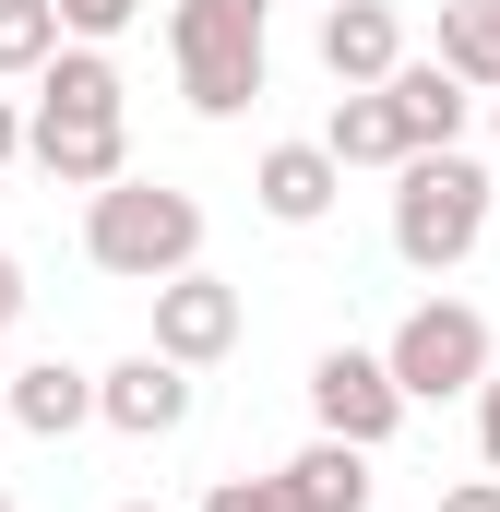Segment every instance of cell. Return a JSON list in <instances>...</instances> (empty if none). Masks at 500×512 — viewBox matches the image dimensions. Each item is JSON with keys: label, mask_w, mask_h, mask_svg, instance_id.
<instances>
[{"label": "cell", "mask_w": 500, "mask_h": 512, "mask_svg": "<svg viewBox=\"0 0 500 512\" xmlns=\"http://www.w3.org/2000/svg\"><path fill=\"white\" fill-rule=\"evenodd\" d=\"M24 167L36 179H60V191H108L131 179V84L108 48H60L48 72H36V96H24Z\"/></svg>", "instance_id": "obj_1"}, {"label": "cell", "mask_w": 500, "mask_h": 512, "mask_svg": "<svg viewBox=\"0 0 500 512\" xmlns=\"http://www.w3.org/2000/svg\"><path fill=\"white\" fill-rule=\"evenodd\" d=\"M84 262L108 286H143L155 298L167 274L203 262V203L179 179H108V191H84Z\"/></svg>", "instance_id": "obj_2"}, {"label": "cell", "mask_w": 500, "mask_h": 512, "mask_svg": "<svg viewBox=\"0 0 500 512\" xmlns=\"http://www.w3.org/2000/svg\"><path fill=\"white\" fill-rule=\"evenodd\" d=\"M274 0H179L167 12V60H179V108L191 120H239L274 84Z\"/></svg>", "instance_id": "obj_3"}, {"label": "cell", "mask_w": 500, "mask_h": 512, "mask_svg": "<svg viewBox=\"0 0 500 512\" xmlns=\"http://www.w3.org/2000/svg\"><path fill=\"white\" fill-rule=\"evenodd\" d=\"M477 239H489V167H477L465 143L405 155V167H393V262L453 274V262H477Z\"/></svg>", "instance_id": "obj_4"}, {"label": "cell", "mask_w": 500, "mask_h": 512, "mask_svg": "<svg viewBox=\"0 0 500 512\" xmlns=\"http://www.w3.org/2000/svg\"><path fill=\"white\" fill-rule=\"evenodd\" d=\"M381 358H393L405 405H453V393H477L500 370V334H489V310H465V298H417Z\"/></svg>", "instance_id": "obj_5"}, {"label": "cell", "mask_w": 500, "mask_h": 512, "mask_svg": "<svg viewBox=\"0 0 500 512\" xmlns=\"http://www.w3.org/2000/svg\"><path fill=\"white\" fill-rule=\"evenodd\" d=\"M310 417H322L334 441L381 453V441L405 429V382H393V358H381V346H322V358H310Z\"/></svg>", "instance_id": "obj_6"}, {"label": "cell", "mask_w": 500, "mask_h": 512, "mask_svg": "<svg viewBox=\"0 0 500 512\" xmlns=\"http://www.w3.org/2000/svg\"><path fill=\"white\" fill-rule=\"evenodd\" d=\"M239 334H250V298L227 286V274H167L155 286V358H179V370H215V358H239Z\"/></svg>", "instance_id": "obj_7"}, {"label": "cell", "mask_w": 500, "mask_h": 512, "mask_svg": "<svg viewBox=\"0 0 500 512\" xmlns=\"http://www.w3.org/2000/svg\"><path fill=\"white\" fill-rule=\"evenodd\" d=\"M191 405H203V370H179L155 346H131L120 370H96V429H120V441H179Z\"/></svg>", "instance_id": "obj_8"}, {"label": "cell", "mask_w": 500, "mask_h": 512, "mask_svg": "<svg viewBox=\"0 0 500 512\" xmlns=\"http://www.w3.org/2000/svg\"><path fill=\"white\" fill-rule=\"evenodd\" d=\"M334 191H346V167H334V143L310 131V143H262L250 155V203L274 215V227H322L334 215Z\"/></svg>", "instance_id": "obj_9"}, {"label": "cell", "mask_w": 500, "mask_h": 512, "mask_svg": "<svg viewBox=\"0 0 500 512\" xmlns=\"http://www.w3.org/2000/svg\"><path fill=\"white\" fill-rule=\"evenodd\" d=\"M322 72H334V84H393V72H405L393 0H322Z\"/></svg>", "instance_id": "obj_10"}, {"label": "cell", "mask_w": 500, "mask_h": 512, "mask_svg": "<svg viewBox=\"0 0 500 512\" xmlns=\"http://www.w3.org/2000/svg\"><path fill=\"white\" fill-rule=\"evenodd\" d=\"M12 429H24V441H72V429H96V370H72V358H24V370H12Z\"/></svg>", "instance_id": "obj_11"}, {"label": "cell", "mask_w": 500, "mask_h": 512, "mask_svg": "<svg viewBox=\"0 0 500 512\" xmlns=\"http://www.w3.org/2000/svg\"><path fill=\"white\" fill-rule=\"evenodd\" d=\"M322 143H334V167H405V155H417V143H405V108H393V84H346L334 120H322Z\"/></svg>", "instance_id": "obj_12"}, {"label": "cell", "mask_w": 500, "mask_h": 512, "mask_svg": "<svg viewBox=\"0 0 500 512\" xmlns=\"http://www.w3.org/2000/svg\"><path fill=\"white\" fill-rule=\"evenodd\" d=\"M274 477H286V512H370V453L334 441V429H322L310 453H286Z\"/></svg>", "instance_id": "obj_13"}, {"label": "cell", "mask_w": 500, "mask_h": 512, "mask_svg": "<svg viewBox=\"0 0 500 512\" xmlns=\"http://www.w3.org/2000/svg\"><path fill=\"white\" fill-rule=\"evenodd\" d=\"M393 108H405V143L417 155H441V143H465V120H477V84H453L441 60H405L393 72Z\"/></svg>", "instance_id": "obj_14"}, {"label": "cell", "mask_w": 500, "mask_h": 512, "mask_svg": "<svg viewBox=\"0 0 500 512\" xmlns=\"http://www.w3.org/2000/svg\"><path fill=\"white\" fill-rule=\"evenodd\" d=\"M429 60H441L453 84L500 96V0H441V36H429Z\"/></svg>", "instance_id": "obj_15"}, {"label": "cell", "mask_w": 500, "mask_h": 512, "mask_svg": "<svg viewBox=\"0 0 500 512\" xmlns=\"http://www.w3.org/2000/svg\"><path fill=\"white\" fill-rule=\"evenodd\" d=\"M60 48H72L60 0H0V84H36V72H48Z\"/></svg>", "instance_id": "obj_16"}, {"label": "cell", "mask_w": 500, "mask_h": 512, "mask_svg": "<svg viewBox=\"0 0 500 512\" xmlns=\"http://www.w3.org/2000/svg\"><path fill=\"white\" fill-rule=\"evenodd\" d=\"M60 24H72L84 48H108V36H131V24H143V0H60Z\"/></svg>", "instance_id": "obj_17"}, {"label": "cell", "mask_w": 500, "mask_h": 512, "mask_svg": "<svg viewBox=\"0 0 500 512\" xmlns=\"http://www.w3.org/2000/svg\"><path fill=\"white\" fill-rule=\"evenodd\" d=\"M203 512H286V477H215Z\"/></svg>", "instance_id": "obj_18"}, {"label": "cell", "mask_w": 500, "mask_h": 512, "mask_svg": "<svg viewBox=\"0 0 500 512\" xmlns=\"http://www.w3.org/2000/svg\"><path fill=\"white\" fill-rule=\"evenodd\" d=\"M477 453H489V477H500V370L477 382Z\"/></svg>", "instance_id": "obj_19"}, {"label": "cell", "mask_w": 500, "mask_h": 512, "mask_svg": "<svg viewBox=\"0 0 500 512\" xmlns=\"http://www.w3.org/2000/svg\"><path fill=\"white\" fill-rule=\"evenodd\" d=\"M24 298H36V286H24V262L0 251V334H12V322H24Z\"/></svg>", "instance_id": "obj_20"}, {"label": "cell", "mask_w": 500, "mask_h": 512, "mask_svg": "<svg viewBox=\"0 0 500 512\" xmlns=\"http://www.w3.org/2000/svg\"><path fill=\"white\" fill-rule=\"evenodd\" d=\"M441 512H500V477H465V489H441Z\"/></svg>", "instance_id": "obj_21"}, {"label": "cell", "mask_w": 500, "mask_h": 512, "mask_svg": "<svg viewBox=\"0 0 500 512\" xmlns=\"http://www.w3.org/2000/svg\"><path fill=\"white\" fill-rule=\"evenodd\" d=\"M0 167H24V108L0 96Z\"/></svg>", "instance_id": "obj_22"}, {"label": "cell", "mask_w": 500, "mask_h": 512, "mask_svg": "<svg viewBox=\"0 0 500 512\" xmlns=\"http://www.w3.org/2000/svg\"><path fill=\"white\" fill-rule=\"evenodd\" d=\"M120 512H167V501H120Z\"/></svg>", "instance_id": "obj_23"}, {"label": "cell", "mask_w": 500, "mask_h": 512, "mask_svg": "<svg viewBox=\"0 0 500 512\" xmlns=\"http://www.w3.org/2000/svg\"><path fill=\"white\" fill-rule=\"evenodd\" d=\"M489 131H500V96H489Z\"/></svg>", "instance_id": "obj_24"}, {"label": "cell", "mask_w": 500, "mask_h": 512, "mask_svg": "<svg viewBox=\"0 0 500 512\" xmlns=\"http://www.w3.org/2000/svg\"><path fill=\"white\" fill-rule=\"evenodd\" d=\"M0 512H12V489H0Z\"/></svg>", "instance_id": "obj_25"}]
</instances>
